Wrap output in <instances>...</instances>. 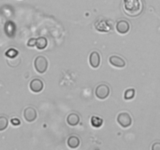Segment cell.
Here are the masks:
<instances>
[{"instance_id": "obj_1", "label": "cell", "mask_w": 160, "mask_h": 150, "mask_svg": "<svg viewBox=\"0 0 160 150\" xmlns=\"http://www.w3.org/2000/svg\"><path fill=\"white\" fill-rule=\"evenodd\" d=\"M143 9L142 0H123V10L128 17H138L142 13Z\"/></svg>"}, {"instance_id": "obj_3", "label": "cell", "mask_w": 160, "mask_h": 150, "mask_svg": "<svg viewBox=\"0 0 160 150\" xmlns=\"http://www.w3.org/2000/svg\"><path fill=\"white\" fill-rule=\"evenodd\" d=\"M95 94L98 99L105 100L109 97L110 94V88L107 84H100L95 88Z\"/></svg>"}, {"instance_id": "obj_5", "label": "cell", "mask_w": 160, "mask_h": 150, "mask_svg": "<svg viewBox=\"0 0 160 150\" xmlns=\"http://www.w3.org/2000/svg\"><path fill=\"white\" fill-rule=\"evenodd\" d=\"M23 117L26 121L30 123L34 121L38 117L37 110L31 106H28L23 110Z\"/></svg>"}, {"instance_id": "obj_19", "label": "cell", "mask_w": 160, "mask_h": 150, "mask_svg": "<svg viewBox=\"0 0 160 150\" xmlns=\"http://www.w3.org/2000/svg\"><path fill=\"white\" fill-rule=\"evenodd\" d=\"M27 45H28V47L36 46V38H32L29 39Z\"/></svg>"}, {"instance_id": "obj_2", "label": "cell", "mask_w": 160, "mask_h": 150, "mask_svg": "<svg viewBox=\"0 0 160 150\" xmlns=\"http://www.w3.org/2000/svg\"><path fill=\"white\" fill-rule=\"evenodd\" d=\"M34 68L39 73H44L46 72L48 67V61L44 56H38L34 59Z\"/></svg>"}, {"instance_id": "obj_10", "label": "cell", "mask_w": 160, "mask_h": 150, "mask_svg": "<svg viewBox=\"0 0 160 150\" xmlns=\"http://www.w3.org/2000/svg\"><path fill=\"white\" fill-rule=\"evenodd\" d=\"M5 32L6 34L9 38H12L15 35L16 32V25L12 21H7L5 24L4 27Z\"/></svg>"}, {"instance_id": "obj_6", "label": "cell", "mask_w": 160, "mask_h": 150, "mask_svg": "<svg viewBox=\"0 0 160 150\" xmlns=\"http://www.w3.org/2000/svg\"><path fill=\"white\" fill-rule=\"evenodd\" d=\"M29 88L31 91L34 93H39L42 92L44 88V83L39 78H34V79L31 80L30 82Z\"/></svg>"}, {"instance_id": "obj_16", "label": "cell", "mask_w": 160, "mask_h": 150, "mask_svg": "<svg viewBox=\"0 0 160 150\" xmlns=\"http://www.w3.org/2000/svg\"><path fill=\"white\" fill-rule=\"evenodd\" d=\"M18 54H19V52L17 51L16 48H9V49L5 52V56L8 58H10V59H13V58L17 57V56H18Z\"/></svg>"}, {"instance_id": "obj_17", "label": "cell", "mask_w": 160, "mask_h": 150, "mask_svg": "<svg viewBox=\"0 0 160 150\" xmlns=\"http://www.w3.org/2000/svg\"><path fill=\"white\" fill-rule=\"evenodd\" d=\"M9 121L8 119L4 116H0V131H3L7 128Z\"/></svg>"}, {"instance_id": "obj_7", "label": "cell", "mask_w": 160, "mask_h": 150, "mask_svg": "<svg viewBox=\"0 0 160 150\" xmlns=\"http://www.w3.org/2000/svg\"><path fill=\"white\" fill-rule=\"evenodd\" d=\"M116 29H117V32L120 33V34H125L129 32L130 29H131V25H130L129 22L127 21V20H120L117 23Z\"/></svg>"}, {"instance_id": "obj_21", "label": "cell", "mask_w": 160, "mask_h": 150, "mask_svg": "<svg viewBox=\"0 0 160 150\" xmlns=\"http://www.w3.org/2000/svg\"><path fill=\"white\" fill-rule=\"evenodd\" d=\"M152 150H160V142H156L152 146Z\"/></svg>"}, {"instance_id": "obj_14", "label": "cell", "mask_w": 160, "mask_h": 150, "mask_svg": "<svg viewBox=\"0 0 160 150\" xmlns=\"http://www.w3.org/2000/svg\"><path fill=\"white\" fill-rule=\"evenodd\" d=\"M98 23H99V25L95 23V28H96L98 31H101V32H108V31L110 30V27L107 26V25L105 26V24H106V21H105V20L98 21Z\"/></svg>"}, {"instance_id": "obj_13", "label": "cell", "mask_w": 160, "mask_h": 150, "mask_svg": "<svg viewBox=\"0 0 160 150\" xmlns=\"http://www.w3.org/2000/svg\"><path fill=\"white\" fill-rule=\"evenodd\" d=\"M48 45V40L45 37H39L36 38V47L38 49L43 50Z\"/></svg>"}, {"instance_id": "obj_20", "label": "cell", "mask_w": 160, "mask_h": 150, "mask_svg": "<svg viewBox=\"0 0 160 150\" xmlns=\"http://www.w3.org/2000/svg\"><path fill=\"white\" fill-rule=\"evenodd\" d=\"M10 122L12 123V125H13V126H19L20 124V120L18 118L11 119Z\"/></svg>"}, {"instance_id": "obj_8", "label": "cell", "mask_w": 160, "mask_h": 150, "mask_svg": "<svg viewBox=\"0 0 160 150\" xmlns=\"http://www.w3.org/2000/svg\"><path fill=\"white\" fill-rule=\"evenodd\" d=\"M89 63L94 69L98 68L101 63V56L97 51L92 52L89 56Z\"/></svg>"}, {"instance_id": "obj_15", "label": "cell", "mask_w": 160, "mask_h": 150, "mask_svg": "<svg viewBox=\"0 0 160 150\" xmlns=\"http://www.w3.org/2000/svg\"><path fill=\"white\" fill-rule=\"evenodd\" d=\"M91 123H92V127L98 128L100 127H102V125L103 120L102 118H100V117H96V116H93L91 118Z\"/></svg>"}, {"instance_id": "obj_12", "label": "cell", "mask_w": 160, "mask_h": 150, "mask_svg": "<svg viewBox=\"0 0 160 150\" xmlns=\"http://www.w3.org/2000/svg\"><path fill=\"white\" fill-rule=\"evenodd\" d=\"M81 144L80 138L76 135H71L67 139V145L70 148H77Z\"/></svg>"}, {"instance_id": "obj_9", "label": "cell", "mask_w": 160, "mask_h": 150, "mask_svg": "<svg viewBox=\"0 0 160 150\" xmlns=\"http://www.w3.org/2000/svg\"><path fill=\"white\" fill-rule=\"evenodd\" d=\"M109 63L117 68H123L126 66V61L118 56H111L109 59Z\"/></svg>"}, {"instance_id": "obj_11", "label": "cell", "mask_w": 160, "mask_h": 150, "mask_svg": "<svg viewBox=\"0 0 160 150\" xmlns=\"http://www.w3.org/2000/svg\"><path fill=\"white\" fill-rule=\"evenodd\" d=\"M80 120L81 119H80L79 115L75 112H71L67 117V123L70 126H77L80 123Z\"/></svg>"}, {"instance_id": "obj_4", "label": "cell", "mask_w": 160, "mask_h": 150, "mask_svg": "<svg viewBox=\"0 0 160 150\" xmlns=\"http://www.w3.org/2000/svg\"><path fill=\"white\" fill-rule=\"evenodd\" d=\"M117 123L123 128H129L132 124V117L128 112H122L117 116Z\"/></svg>"}, {"instance_id": "obj_18", "label": "cell", "mask_w": 160, "mask_h": 150, "mask_svg": "<svg viewBox=\"0 0 160 150\" xmlns=\"http://www.w3.org/2000/svg\"><path fill=\"white\" fill-rule=\"evenodd\" d=\"M134 95H135V90H134V88H129L125 92L124 98L126 100H131L134 98Z\"/></svg>"}]
</instances>
